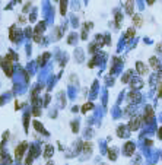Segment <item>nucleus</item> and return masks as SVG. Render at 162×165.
I'll use <instances>...</instances> for the list:
<instances>
[{
    "instance_id": "f257e3e1",
    "label": "nucleus",
    "mask_w": 162,
    "mask_h": 165,
    "mask_svg": "<svg viewBox=\"0 0 162 165\" xmlns=\"http://www.w3.org/2000/svg\"><path fill=\"white\" fill-rule=\"evenodd\" d=\"M26 146H28V145L23 142V143H20L18 148H16V150H15V155H16V158H18V159H20V158H22V155H23V152H25Z\"/></svg>"
},
{
    "instance_id": "f03ea898",
    "label": "nucleus",
    "mask_w": 162,
    "mask_h": 165,
    "mask_svg": "<svg viewBox=\"0 0 162 165\" xmlns=\"http://www.w3.org/2000/svg\"><path fill=\"white\" fill-rule=\"evenodd\" d=\"M128 126H130V130H137L139 126H140V120H139V118H133Z\"/></svg>"
},
{
    "instance_id": "7ed1b4c3",
    "label": "nucleus",
    "mask_w": 162,
    "mask_h": 165,
    "mask_svg": "<svg viewBox=\"0 0 162 165\" xmlns=\"http://www.w3.org/2000/svg\"><path fill=\"white\" fill-rule=\"evenodd\" d=\"M136 69H137V72L140 73V75H144L146 73V69H144V65L142 62H137V65H136Z\"/></svg>"
},
{
    "instance_id": "20e7f679",
    "label": "nucleus",
    "mask_w": 162,
    "mask_h": 165,
    "mask_svg": "<svg viewBox=\"0 0 162 165\" xmlns=\"http://www.w3.org/2000/svg\"><path fill=\"white\" fill-rule=\"evenodd\" d=\"M133 23H134L136 26H140V25H142V16H140V15H134V16H133Z\"/></svg>"
},
{
    "instance_id": "39448f33",
    "label": "nucleus",
    "mask_w": 162,
    "mask_h": 165,
    "mask_svg": "<svg viewBox=\"0 0 162 165\" xmlns=\"http://www.w3.org/2000/svg\"><path fill=\"white\" fill-rule=\"evenodd\" d=\"M144 118H147V120H152L153 118V111H152V108H146V111H144Z\"/></svg>"
},
{
    "instance_id": "423d86ee",
    "label": "nucleus",
    "mask_w": 162,
    "mask_h": 165,
    "mask_svg": "<svg viewBox=\"0 0 162 165\" xmlns=\"http://www.w3.org/2000/svg\"><path fill=\"white\" fill-rule=\"evenodd\" d=\"M131 4H133V0H127V3H126V10H127V13H133Z\"/></svg>"
},
{
    "instance_id": "0eeeda50",
    "label": "nucleus",
    "mask_w": 162,
    "mask_h": 165,
    "mask_svg": "<svg viewBox=\"0 0 162 165\" xmlns=\"http://www.w3.org/2000/svg\"><path fill=\"white\" fill-rule=\"evenodd\" d=\"M133 148H134V146H133V143H130V142H128V143H127V145H126V149H127V155H131V150H133Z\"/></svg>"
},
{
    "instance_id": "6e6552de",
    "label": "nucleus",
    "mask_w": 162,
    "mask_h": 165,
    "mask_svg": "<svg viewBox=\"0 0 162 165\" xmlns=\"http://www.w3.org/2000/svg\"><path fill=\"white\" fill-rule=\"evenodd\" d=\"M150 65H152V67H153V69H158V62H156V57H152V59H150Z\"/></svg>"
},
{
    "instance_id": "1a4fd4ad",
    "label": "nucleus",
    "mask_w": 162,
    "mask_h": 165,
    "mask_svg": "<svg viewBox=\"0 0 162 165\" xmlns=\"http://www.w3.org/2000/svg\"><path fill=\"white\" fill-rule=\"evenodd\" d=\"M133 35H134V29H133V28H130V29H128V31L126 32V38L128 40V38H131Z\"/></svg>"
},
{
    "instance_id": "9d476101",
    "label": "nucleus",
    "mask_w": 162,
    "mask_h": 165,
    "mask_svg": "<svg viewBox=\"0 0 162 165\" xmlns=\"http://www.w3.org/2000/svg\"><path fill=\"white\" fill-rule=\"evenodd\" d=\"M10 40H12V41H15V40H16V35H15V26H12V28H10Z\"/></svg>"
},
{
    "instance_id": "9b49d317",
    "label": "nucleus",
    "mask_w": 162,
    "mask_h": 165,
    "mask_svg": "<svg viewBox=\"0 0 162 165\" xmlns=\"http://www.w3.org/2000/svg\"><path fill=\"white\" fill-rule=\"evenodd\" d=\"M34 126H35V129L38 130V132H44V129H42V124H39L38 121H35V123H34Z\"/></svg>"
},
{
    "instance_id": "f8f14e48",
    "label": "nucleus",
    "mask_w": 162,
    "mask_h": 165,
    "mask_svg": "<svg viewBox=\"0 0 162 165\" xmlns=\"http://www.w3.org/2000/svg\"><path fill=\"white\" fill-rule=\"evenodd\" d=\"M90 108H92V104H85V105H83V108H82V111H83V113H86V111L90 110Z\"/></svg>"
},
{
    "instance_id": "ddd939ff",
    "label": "nucleus",
    "mask_w": 162,
    "mask_h": 165,
    "mask_svg": "<svg viewBox=\"0 0 162 165\" xmlns=\"http://www.w3.org/2000/svg\"><path fill=\"white\" fill-rule=\"evenodd\" d=\"M50 155H51V146H47V150H45V156L48 158Z\"/></svg>"
},
{
    "instance_id": "4468645a",
    "label": "nucleus",
    "mask_w": 162,
    "mask_h": 165,
    "mask_svg": "<svg viewBox=\"0 0 162 165\" xmlns=\"http://www.w3.org/2000/svg\"><path fill=\"white\" fill-rule=\"evenodd\" d=\"M120 21H121V15H120V13H117V16H115V22H117V25H120Z\"/></svg>"
},
{
    "instance_id": "2eb2a0df",
    "label": "nucleus",
    "mask_w": 162,
    "mask_h": 165,
    "mask_svg": "<svg viewBox=\"0 0 162 165\" xmlns=\"http://www.w3.org/2000/svg\"><path fill=\"white\" fill-rule=\"evenodd\" d=\"M158 97H162V83H161V86H159V92H158Z\"/></svg>"
},
{
    "instance_id": "dca6fc26",
    "label": "nucleus",
    "mask_w": 162,
    "mask_h": 165,
    "mask_svg": "<svg viewBox=\"0 0 162 165\" xmlns=\"http://www.w3.org/2000/svg\"><path fill=\"white\" fill-rule=\"evenodd\" d=\"M159 137H162V127H161V130H159Z\"/></svg>"
},
{
    "instance_id": "f3484780",
    "label": "nucleus",
    "mask_w": 162,
    "mask_h": 165,
    "mask_svg": "<svg viewBox=\"0 0 162 165\" xmlns=\"http://www.w3.org/2000/svg\"><path fill=\"white\" fill-rule=\"evenodd\" d=\"M153 3V0H149V4H152Z\"/></svg>"
}]
</instances>
